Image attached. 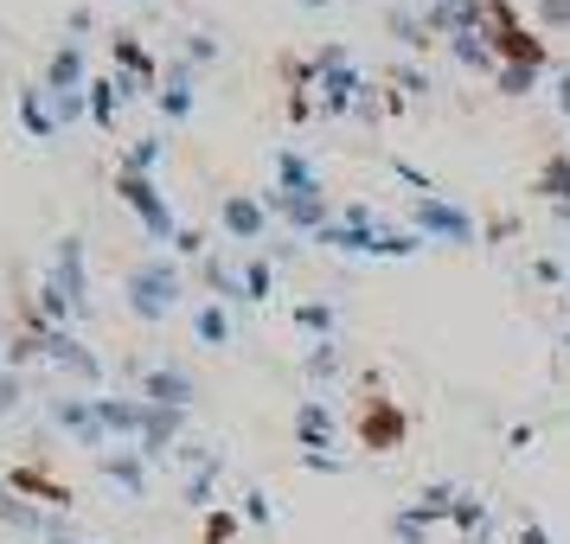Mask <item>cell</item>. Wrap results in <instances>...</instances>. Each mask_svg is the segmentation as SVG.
I'll return each mask as SVG.
<instances>
[{
  "label": "cell",
  "mask_w": 570,
  "mask_h": 544,
  "mask_svg": "<svg viewBox=\"0 0 570 544\" xmlns=\"http://www.w3.org/2000/svg\"><path fill=\"white\" fill-rule=\"evenodd\" d=\"M180 295H186V276L174 257H148L122 276V301H129L135 320H167V314L180 308Z\"/></svg>",
  "instance_id": "cell-1"
},
{
  "label": "cell",
  "mask_w": 570,
  "mask_h": 544,
  "mask_svg": "<svg viewBox=\"0 0 570 544\" xmlns=\"http://www.w3.org/2000/svg\"><path fill=\"white\" fill-rule=\"evenodd\" d=\"M116 199L141 218V231H148V244H174L180 237V218H174V206L160 199L155 174H116Z\"/></svg>",
  "instance_id": "cell-2"
},
{
  "label": "cell",
  "mask_w": 570,
  "mask_h": 544,
  "mask_svg": "<svg viewBox=\"0 0 570 544\" xmlns=\"http://www.w3.org/2000/svg\"><path fill=\"white\" fill-rule=\"evenodd\" d=\"M39 90L52 103H78L83 90H90V52H83V39H58L46 71H39Z\"/></svg>",
  "instance_id": "cell-3"
},
{
  "label": "cell",
  "mask_w": 570,
  "mask_h": 544,
  "mask_svg": "<svg viewBox=\"0 0 570 544\" xmlns=\"http://www.w3.org/2000/svg\"><path fill=\"white\" fill-rule=\"evenodd\" d=\"M46 416H52L58 429L71 442H83V448H116L109 442V429H104V416H97V397H83V390H58V397H46Z\"/></svg>",
  "instance_id": "cell-4"
},
{
  "label": "cell",
  "mask_w": 570,
  "mask_h": 544,
  "mask_svg": "<svg viewBox=\"0 0 570 544\" xmlns=\"http://www.w3.org/2000/svg\"><path fill=\"white\" fill-rule=\"evenodd\" d=\"M218 231L232 237V244H263L269 237V206H263V192H218Z\"/></svg>",
  "instance_id": "cell-5"
},
{
  "label": "cell",
  "mask_w": 570,
  "mask_h": 544,
  "mask_svg": "<svg viewBox=\"0 0 570 544\" xmlns=\"http://www.w3.org/2000/svg\"><path fill=\"white\" fill-rule=\"evenodd\" d=\"M135 397H141V404H155V411H186V404L199 397V385H193V372H186V365H141Z\"/></svg>",
  "instance_id": "cell-6"
},
{
  "label": "cell",
  "mask_w": 570,
  "mask_h": 544,
  "mask_svg": "<svg viewBox=\"0 0 570 544\" xmlns=\"http://www.w3.org/2000/svg\"><path fill=\"white\" fill-rule=\"evenodd\" d=\"M411 231L416 237H449V244H474V218L462 206H449L442 192L430 199H411Z\"/></svg>",
  "instance_id": "cell-7"
},
{
  "label": "cell",
  "mask_w": 570,
  "mask_h": 544,
  "mask_svg": "<svg viewBox=\"0 0 570 544\" xmlns=\"http://www.w3.org/2000/svg\"><path fill=\"white\" fill-rule=\"evenodd\" d=\"M155 109L167 129H180V122H193V109H199V78H193V65H167L160 71V90H155Z\"/></svg>",
  "instance_id": "cell-8"
},
{
  "label": "cell",
  "mask_w": 570,
  "mask_h": 544,
  "mask_svg": "<svg viewBox=\"0 0 570 544\" xmlns=\"http://www.w3.org/2000/svg\"><path fill=\"white\" fill-rule=\"evenodd\" d=\"M97 467H104L109 487H122L129 500H148V455H141L135 442H116V448H104V455H97Z\"/></svg>",
  "instance_id": "cell-9"
},
{
  "label": "cell",
  "mask_w": 570,
  "mask_h": 544,
  "mask_svg": "<svg viewBox=\"0 0 570 544\" xmlns=\"http://www.w3.org/2000/svg\"><path fill=\"white\" fill-rule=\"evenodd\" d=\"M13 109H20V129L32 135V141H58V109H52V97L39 90V83H20V97H13Z\"/></svg>",
  "instance_id": "cell-10"
},
{
  "label": "cell",
  "mask_w": 570,
  "mask_h": 544,
  "mask_svg": "<svg viewBox=\"0 0 570 544\" xmlns=\"http://www.w3.org/2000/svg\"><path fill=\"white\" fill-rule=\"evenodd\" d=\"M83 103H90V122H97V129H116V109L129 103V97H122V83H116V71H104V78H90V90H83Z\"/></svg>",
  "instance_id": "cell-11"
},
{
  "label": "cell",
  "mask_w": 570,
  "mask_h": 544,
  "mask_svg": "<svg viewBox=\"0 0 570 544\" xmlns=\"http://www.w3.org/2000/svg\"><path fill=\"white\" fill-rule=\"evenodd\" d=\"M193 339L212 346V353L232 346V314H225V301H199V308H193Z\"/></svg>",
  "instance_id": "cell-12"
},
{
  "label": "cell",
  "mask_w": 570,
  "mask_h": 544,
  "mask_svg": "<svg viewBox=\"0 0 570 544\" xmlns=\"http://www.w3.org/2000/svg\"><path fill=\"white\" fill-rule=\"evenodd\" d=\"M295 436H302V448H334V411H327L321 397H308V404L295 411Z\"/></svg>",
  "instance_id": "cell-13"
},
{
  "label": "cell",
  "mask_w": 570,
  "mask_h": 544,
  "mask_svg": "<svg viewBox=\"0 0 570 544\" xmlns=\"http://www.w3.org/2000/svg\"><path fill=\"white\" fill-rule=\"evenodd\" d=\"M276 186L283 192H321V174H314L308 155H295V148H276Z\"/></svg>",
  "instance_id": "cell-14"
},
{
  "label": "cell",
  "mask_w": 570,
  "mask_h": 544,
  "mask_svg": "<svg viewBox=\"0 0 570 544\" xmlns=\"http://www.w3.org/2000/svg\"><path fill=\"white\" fill-rule=\"evenodd\" d=\"M237 276H244V301H269L276 295V263L263 257V250H250V257L237 263Z\"/></svg>",
  "instance_id": "cell-15"
},
{
  "label": "cell",
  "mask_w": 570,
  "mask_h": 544,
  "mask_svg": "<svg viewBox=\"0 0 570 544\" xmlns=\"http://www.w3.org/2000/svg\"><path fill=\"white\" fill-rule=\"evenodd\" d=\"M321 90H327V109H346L365 97V78L353 65H334V71H321Z\"/></svg>",
  "instance_id": "cell-16"
},
{
  "label": "cell",
  "mask_w": 570,
  "mask_h": 544,
  "mask_svg": "<svg viewBox=\"0 0 570 544\" xmlns=\"http://www.w3.org/2000/svg\"><path fill=\"white\" fill-rule=\"evenodd\" d=\"M334 301H302V308H295V327H302V334H314V339H334Z\"/></svg>",
  "instance_id": "cell-17"
},
{
  "label": "cell",
  "mask_w": 570,
  "mask_h": 544,
  "mask_svg": "<svg viewBox=\"0 0 570 544\" xmlns=\"http://www.w3.org/2000/svg\"><path fill=\"white\" fill-rule=\"evenodd\" d=\"M416 250H423L416 231H379L372 237V257H416Z\"/></svg>",
  "instance_id": "cell-18"
},
{
  "label": "cell",
  "mask_w": 570,
  "mask_h": 544,
  "mask_svg": "<svg viewBox=\"0 0 570 544\" xmlns=\"http://www.w3.org/2000/svg\"><path fill=\"white\" fill-rule=\"evenodd\" d=\"M160 160V135H141V141H129V155H122V174H155Z\"/></svg>",
  "instance_id": "cell-19"
},
{
  "label": "cell",
  "mask_w": 570,
  "mask_h": 544,
  "mask_svg": "<svg viewBox=\"0 0 570 544\" xmlns=\"http://www.w3.org/2000/svg\"><path fill=\"white\" fill-rule=\"evenodd\" d=\"M449 518H455V532H468V538H481V532H488V506H481V500H468V493L455 500V513H449Z\"/></svg>",
  "instance_id": "cell-20"
},
{
  "label": "cell",
  "mask_w": 570,
  "mask_h": 544,
  "mask_svg": "<svg viewBox=\"0 0 570 544\" xmlns=\"http://www.w3.org/2000/svg\"><path fill=\"white\" fill-rule=\"evenodd\" d=\"M27 404V372H13V365H0V416H13Z\"/></svg>",
  "instance_id": "cell-21"
},
{
  "label": "cell",
  "mask_w": 570,
  "mask_h": 544,
  "mask_svg": "<svg viewBox=\"0 0 570 544\" xmlns=\"http://www.w3.org/2000/svg\"><path fill=\"white\" fill-rule=\"evenodd\" d=\"M334 365H340V339H314V353H308V378H334Z\"/></svg>",
  "instance_id": "cell-22"
},
{
  "label": "cell",
  "mask_w": 570,
  "mask_h": 544,
  "mask_svg": "<svg viewBox=\"0 0 570 544\" xmlns=\"http://www.w3.org/2000/svg\"><path fill=\"white\" fill-rule=\"evenodd\" d=\"M423 532H430V518L416 513V506H411V513L391 518V538H397V544H423Z\"/></svg>",
  "instance_id": "cell-23"
},
{
  "label": "cell",
  "mask_w": 570,
  "mask_h": 544,
  "mask_svg": "<svg viewBox=\"0 0 570 544\" xmlns=\"http://www.w3.org/2000/svg\"><path fill=\"white\" fill-rule=\"evenodd\" d=\"M532 78H539V65H500V90H507V97H525Z\"/></svg>",
  "instance_id": "cell-24"
},
{
  "label": "cell",
  "mask_w": 570,
  "mask_h": 544,
  "mask_svg": "<svg viewBox=\"0 0 570 544\" xmlns=\"http://www.w3.org/2000/svg\"><path fill=\"white\" fill-rule=\"evenodd\" d=\"M212 481H218V455H212V462L186 481V500H193V506H212Z\"/></svg>",
  "instance_id": "cell-25"
},
{
  "label": "cell",
  "mask_w": 570,
  "mask_h": 544,
  "mask_svg": "<svg viewBox=\"0 0 570 544\" xmlns=\"http://www.w3.org/2000/svg\"><path fill=\"white\" fill-rule=\"evenodd\" d=\"M544 192H551V199H564V206H570V155H558L551 167H544Z\"/></svg>",
  "instance_id": "cell-26"
},
{
  "label": "cell",
  "mask_w": 570,
  "mask_h": 544,
  "mask_svg": "<svg viewBox=\"0 0 570 544\" xmlns=\"http://www.w3.org/2000/svg\"><path fill=\"white\" fill-rule=\"evenodd\" d=\"M232 532H237V518H232V513H212V525H206V538H212V544H232Z\"/></svg>",
  "instance_id": "cell-27"
},
{
  "label": "cell",
  "mask_w": 570,
  "mask_h": 544,
  "mask_svg": "<svg viewBox=\"0 0 570 544\" xmlns=\"http://www.w3.org/2000/svg\"><path fill=\"white\" fill-rule=\"evenodd\" d=\"M244 518H250V525H269V500H263V493H244Z\"/></svg>",
  "instance_id": "cell-28"
},
{
  "label": "cell",
  "mask_w": 570,
  "mask_h": 544,
  "mask_svg": "<svg viewBox=\"0 0 570 544\" xmlns=\"http://www.w3.org/2000/svg\"><path fill=\"white\" fill-rule=\"evenodd\" d=\"M519 544H551V532H544L539 518H519Z\"/></svg>",
  "instance_id": "cell-29"
},
{
  "label": "cell",
  "mask_w": 570,
  "mask_h": 544,
  "mask_svg": "<svg viewBox=\"0 0 570 544\" xmlns=\"http://www.w3.org/2000/svg\"><path fill=\"white\" fill-rule=\"evenodd\" d=\"M302 462H308V467H321V474H334V467H340V455H327V448H302Z\"/></svg>",
  "instance_id": "cell-30"
},
{
  "label": "cell",
  "mask_w": 570,
  "mask_h": 544,
  "mask_svg": "<svg viewBox=\"0 0 570 544\" xmlns=\"http://www.w3.org/2000/svg\"><path fill=\"white\" fill-rule=\"evenodd\" d=\"M539 13H544V20H551V27H570V0H544Z\"/></svg>",
  "instance_id": "cell-31"
},
{
  "label": "cell",
  "mask_w": 570,
  "mask_h": 544,
  "mask_svg": "<svg viewBox=\"0 0 570 544\" xmlns=\"http://www.w3.org/2000/svg\"><path fill=\"white\" fill-rule=\"evenodd\" d=\"M558 109H564V122H570V71H558Z\"/></svg>",
  "instance_id": "cell-32"
},
{
  "label": "cell",
  "mask_w": 570,
  "mask_h": 544,
  "mask_svg": "<svg viewBox=\"0 0 570 544\" xmlns=\"http://www.w3.org/2000/svg\"><path fill=\"white\" fill-rule=\"evenodd\" d=\"M295 7H314V13H321V7H327V0H295Z\"/></svg>",
  "instance_id": "cell-33"
},
{
  "label": "cell",
  "mask_w": 570,
  "mask_h": 544,
  "mask_svg": "<svg viewBox=\"0 0 570 544\" xmlns=\"http://www.w3.org/2000/svg\"><path fill=\"white\" fill-rule=\"evenodd\" d=\"M46 544H71V538H46Z\"/></svg>",
  "instance_id": "cell-34"
},
{
  "label": "cell",
  "mask_w": 570,
  "mask_h": 544,
  "mask_svg": "<svg viewBox=\"0 0 570 544\" xmlns=\"http://www.w3.org/2000/svg\"><path fill=\"white\" fill-rule=\"evenodd\" d=\"M436 7H449V0H436Z\"/></svg>",
  "instance_id": "cell-35"
}]
</instances>
